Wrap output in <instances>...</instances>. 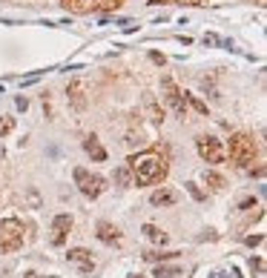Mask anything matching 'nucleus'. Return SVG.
<instances>
[{
  "instance_id": "7ed1b4c3",
  "label": "nucleus",
  "mask_w": 267,
  "mask_h": 278,
  "mask_svg": "<svg viewBox=\"0 0 267 278\" xmlns=\"http://www.w3.org/2000/svg\"><path fill=\"white\" fill-rule=\"evenodd\" d=\"M23 247V224L18 218L0 221V252H15Z\"/></svg>"
},
{
  "instance_id": "4be33fe9",
  "label": "nucleus",
  "mask_w": 267,
  "mask_h": 278,
  "mask_svg": "<svg viewBox=\"0 0 267 278\" xmlns=\"http://www.w3.org/2000/svg\"><path fill=\"white\" fill-rule=\"evenodd\" d=\"M187 192H190V195H193L196 201H204V192H201V189H198L196 184H187Z\"/></svg>"
},
{
  "instance_id": "ddd939ff",
  "label": "nucleus",
  "mask_w": 267,
  "mask_h": 278,
  "mask_svg": "<svg viewBox=\"0 0 267 278\" xmlns=\"http://www.w3.org/2000/svg\"><path fill=\"white\" fill-rule=\"evenodd\" d=\"M84 149H87V155H92V161H107V149L101 147V141L95 135L84 138Z\"/></svg>"
},
{
  "instance_id": "b1692460",
  "label": "nucleus",
  "mask_w": 267,
  "mask_h": 278,
  "mask_svg": "<svg viewBox=\"0 0 267 278\" xmlns=\"http://www.w3.org/2000/svg\"><path fill=\"white\" fill-rule=\"evenodd\" d=\"M29 204H32V210H37V207H40V195H37L35 189H29Z\"/></svg>"
},
{
  "instance_id": "9b49d317",
  "label": "nucleus",
  "mask_w": 267,
  "mask_h": 278,
  "mask_svg": "<svg viewBox=\"0 0 267 278\" xmlns=\"http://www.w3.org/2000/svg\"><path fill=\"white\" fill-rule=\"evenodd\" d=\"M149 204H152V207H173V204H178V192L161 186V189H155V192L149 195Z\"/></svg>"
},
{
  "instance_id": "6ab92c4d",
  "label": "nucleus",
  "mask_w": 267,
  "mask_h": 278,
  "mask_svg": "<svg viewBox=\"0 0 267 278\" xmlns=\"http://www.w3.org/2000/svg\"><path fill=\"white\" fill-rule=\"evenodd\" d=\"M178 252H144V261H152V264H158V261H167V258H176Z\"/></svg>"
},
{
  "instance_id": "f3484780",
  "label": "nucleus",
  "mask_w": 267,
  "mask_h": 278,
  "mask_svg": "<svg viewBox=\"0 0 267 278\" xmlns=\"http://www.w3.org/2000/svg\"><path fill=\"white\" fill-rule=\"evenodd\" d=\"M115 184L118 186L132 184V172H129V166H118V169H115Z\"/></svg>"
},
{
  "instance_id": "5701e85b",
  "label": "nucleus",
  "mask_w": 267,
  "mask_h": 278,
  "mask_svg": "<svg viewBox=\"0 0 267 278\" xmlns=\"http://www.w3.org/2000/svg\"><path fill=\"white\" fill-rule=\"evenodd\" d=\"M124 144H126V147H135V144H141V132H138V135H135V132H129Z\"/></svg>"
},
{
  "instance_id": "0eeeda50",
  "label": "nucleus",
  "mask_w": 267,
  "mask_h": 278,
  "mask_svg": "<svg viewBox=\"0 0 267 278\" xmlns=\"http://www.w3.org/2000/svg\"><path fill=\"white\" fill-rule=\"evenodd\" d=\"M63 6L75 15H89V12H101V9H118L121 0H63Z\"/></svg>"
},
{
  "instance_id": "20e7f679",
  "label": "nucleus",
  "mask_w": 267,
  "mask_h": 278,
  "mask_svg": "<svg viewBox=\"0 0 267 278\" xmlns=\"http://www.w3.org/2000/svg\"><path fill=\"white\" fill-rule=\"evenodd\" d=\"M75 184H78V189H81L87 198H98V195L107 189V181H104L101 175H92V172H87L84 166H78V169H75Z\"/></svg>"
},
{
  "instance_id": "bb28decb",
  "label": "nucleus",
  "mask_w": 267,
  "mask_h": 278,
  "mask_svg": "<svg viewBox=\"0 0 267 278\" xmlns=\"http://www.w3.org/2000/svg\"><path fill=\"white\" fill-rule=\"evenodd\" d=\"M262 241H265V235H250V238H247L250 247H256V244H262Z\"/></svg>"
},
{
  "instance_id": "4468645a",
  "label": "nucleus",
  "mask_w": 267,
  "mask_h": 278,
  "mask_svg": "<svg viewBox=\"0 0 267 278\" xmlns=\"http://www.w3.org/2000/svg\"><path fill=\"white\" fill-rule=\"evenodd\" d=\"M141 232L147 235L152 244H167V232H164L161 227H155V224H144V227H141Z\"/></svg>"
},
{
  "instance_id": "f257e3e1",
  "label": "nucleus",
  "mask_w": 267,
  "mask_h": 278,
  "mask_svg": "<svg viewBox=\"0 0 267 278\" xmlns=\"http://www.w3.org/2000/svg\"><path fill=\"white\" fill-rule=\"evenodd\" d=\"M129 172H132V181L138 186H149L167 175V164L158 152H141L129 158Z\"/></svg>"
},
{
  "instance_id": "1a4fd4ad",
  "label": "nucleus",
  "mask_w": 267,
  "mask_h": 278,
  "mask_svg": "<svg viewBox=\"0 0 267 278\" xmlns=\"http://www.w3.org/2000/svg\"><path fill=\"white\" fill-rule=\"evenodd\" d=\"M66 261H69V264H78V270H81L84 276H89V273L95 270V258H92V252L84 249V247H72L66 252Z\"/></svg>"
},
{
  "instance_id": "aec40b11",
  "label": "nucleus",
  "mask_w": 267,
  "mask_h": 278,
  "mask_svg": "<svg viewBox=\"0 0 267 278\" xmlns=\"http://www.w3.org/2000/svg\"><path fill=\"white\" fill-rule=\"evenodd\" d=\"M147 106H149V115H152V121H155V124H161V121H164V109H158V103H155L152 98H147Z\"/></svg>"
},
{
  "instance_id": "a878e982",
  "label": "nucleus",
  "mask_w": 267,
  "mask_h": 278,
  "mask_svg": "<svg viewBox=\"0 0 267 278\" xmlns=\"http://www.w3.org/2000/svg\"><path fill=\"white\" fill-rule=\"evenodd\" d=\"M256 207V198H244L241 204H238V210H253Z\"/></svg>"
},
{
  "instance_id": "dca6fc26",
  "label": "nucleus",
  "mask_w": 267,
  "mask_h": 278,
  "mask_svg": "<svg viewBox=\"0 0 267 278\" xmlns=\"http://www.w3.org/2000/svg\"><path fill=\"white\" fill-rule=\"evenodd\" d=\"M184 100H187V106H193L198 115H207V103L204 100H198L196 95H190V92H184Z\"/></svg>"
},
{
  "instance_id": "c85d7f7f",
  "label": "nucleus",
  "mask_w": 267,
  "mask_h": 278,
  "mask_svg": "<svg viewBox=\"0 0 267 278\" xmlns=\"http://www.w3.org/2000/svg\"><path fill=\"white\" fill-rule=\"evenodd\" d=\"M26 278H43V276H37V273H29V276H26Z\"/></svg>"
},
{
  "instance_id": "9d476101",
  "label": "nucleus",
  "mask_w": 267,
  "mask_h": 278,
  "mask_svg": "<svg viewBox=\"0 0 267 278\" xmlns=\"http://www.w3.org/2000/svg\"><path fill=\"white\" fill-rule=\"evenodd\" d=\"M69 229H72V218L55 215V221H52V247H63V244H66Z\"/></svg>"
},
{
  "instance_id": "39448f33",
  "label": "nucleus",
  "mask_w": 267,
  "mask_h": 278,
  "mask_svg": "<svg viewBox=\"0 0 267 278\" xmlns=\"http://www.w3.org/2000/svg\"><path fill=\"white\" fill-rule=\"evenodd\" d=\"M161 89H164V98H167L170 109H173L178 118L184 121V118H187V100H184V92H181V89L176 86V81L164 75V78H161Z\"/></svg>"
},
{
  "instance_id": "a211bd4d",
  "label": "nucleus",
  "mask_w": 267,
  "mask_h": 278,
  "mask_svg": "<svg viewBox=\"0 0 267 278\" xmlns=\"http://www.w3.org/2000/svg\"><path fill=\"white\" fill-rule=\"evenodd\" d=\"M204 181H207L213 189H224V186H227L224 175H218V172H204Z\"/></svg>"
},
{
  "instance_id": "c756f323",
  "label": "nucleus",
  "mask_w": 267,
  "mask_h": 278,
  "mask_svg": "<svg viewBox=\"0 0 267 278\" xmlns=\"http://www.w3.org/2000/svg\"><path fill=\"white\" fill-rule=\"evenodd\" d=\"M129 278H144V276H141V273H132V276H129Z\"/></svg>"
},
{
  "instance_id": "412c9836",
  "label": "nucleus",
  "mask_w": 267,
  "mask_h": 278,
  "mask_svg": "<svg viewBox=\"0 0 267 278\" xmlns=\"http://www.w3.org/2000/svg\"><path fill=\"white\" fill-rule=\"evenodd\" d=\"M12 129H15V118H0V138L9 135Z\"/></svg>"
},
{
  "instance_id": "393cba45",
  "label": "nucleus",
  "mask_w": 267,
  "mask_h": 278,
  "mask_svg": "<svg viewBox=\"0 0 267 278\" xmlns=\"http://www.w3.org/2000/svg\"><path fill=\"white\" fill-rule=\"evenodd\" d=\"M250 267H253L256 273H265V261H262V258H250Z\"/></svg>"
},
{
  "instance_id": "cd10ccee",
  "label": "nucleus",
  "mask_w": 267,
  "mask_h": 278,
  "mask_svg": "<svg viewBox=\"0 0 267 278\" xmlns=\"http://www.w3.org/2000/svg\"><path fill=\"white\" fill-rule=\"evenodd\" d=\"M204 43H207V46H215V43H221V40H218L215 34H204Z\"/></svg>"
},
{
  "instance_id": "f8f14e48",
  "label": "nucleus",
  "mask_w": 267,
  "mask_h": 278,
  "mask_svg": "<svg viewBox=\"0 0 267 278\" xmlns=\"http://www.w3.org/2000/svg\"><path fill=\"white\" fill-rule=\"evenodd\" d=\"M98 238H101L104 244H118L121 232H118L115 224H109V221H98Z\"/></svg>"
},
{
  "instance_id": "423d86ee",
  "label": "nucleus",
  "mask_w": 267,
  "mask_h": 278,
  "mask_svg": "<svg viewBox=\"0 0 267 278\" xmlns=\"http://www.w3.org/2000/svg\"><path fill=\"white\" fill-rule=\"evenodd\" d=\"M196 149H198V155H201L207 164H221V161H224V147H221V141L213 138V135H201V138L196 141Z\"/></svg>"
},
{
  "instance_id": "f03ea898",
  "label": "nucleus",
  "mask_w": 267,
  "mask_h": 278,
  "mask_svg": "<svg viewBox=\"0 0 267 278\" xmlns=\"http://www.w3.org/2000/svg\"><path fill=\"white\" fill-rule=\"evenodd\" d=\"M256 155H259V144L253 141V135H247V132H236V135L230 138V158L236 161L238 166L253 164V161H256Z\"/></svg>"
},
{
  "instance_id": "6e6552de",
  "label": "nucleus",
  "mask_w": 267,
  "mask_h": 278,
  "mask_svg": "<svg viewBox=\"0 0 267 278\" xmlns=\"http://www.w3.org/2000/svg\"><path fill=\"white\" fill-rule=\"evenodd\" d=\"M66 98H69V106H72L75 112H84V109L89 106V86H87V81H81V78L69 81V86H66Z\"/></svg>"
},
{
  "instance_id": "2eb2a0df",
  "label": "nucleus",
  "mask_w": 267,
  "mask_h": 278,
  "mask_svg": "<svg viewBox=\"0 0 267 278\" xmlns=\"http://www.w3.org/2000/svg\"><path fill=\"white\" fill-rule=\"evenodd\" d=\"M176 276H181V267H178V264H173V267L158 264V267H155V273H152V278H176Z\"/></svg>"
}]
</instances>
